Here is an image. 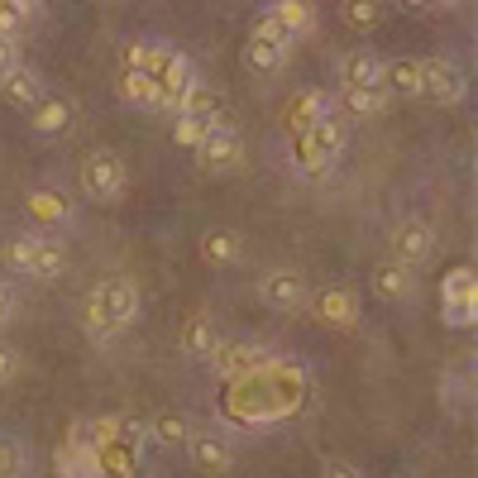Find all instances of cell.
<instances>
[{"label": "cell", "mask_w": 478, "mask_h": 478, "mask_svg": "<svg viewBox=\"0 0 478 478\" xmlns=\"http://www.w3.org/2000/svg\"><path fill=\"white\" fill-rule=\"evenodd\" d=\"M139 282L115 272V278H100L91 292H87V306H81V330H87L91 345H110L115 335H125L134 320H139Z\"/></svg>", "instance_id": "cell-1"}, {"label": "cell", "mask_w": 478, "mask_h": 478, "mask_svg": "<svg viewBox=\"0 0 478 478\" xmlns=\"http://www.w3.org/2000/svg\"><path fill=\"white\" fill-rule=\"evenodd\" d=\"M0 253H5V268H10V272L33 278V282H58L62 272H67V249L58 244L53 234H43V230L10 234Z\"/></svg>", "instance_id": "cell-2"}, {"label": "cell", "mask_w": 478, "mask_h": 478, "mask_svg": "<svg viewBox=\"0 0 478 478\" xmlns=\"http://www.w3.org/2000/svg\"><path fill=\"white\" fill-rule=\"evenodd\" d=\"M345 144H349V125L339 110H326L306 134H297V167L306 177H326L330 167L345 158Z\"/></svg>", "instance_id": "cell-3"}, {"label": "cell", "mask_w": 478, "mask_h": 478, "mask_svg": "<svg viewBox=\"0 0 478 478\" xmlns=\"http://www.w3.org/2000/svg\"><path fill=\"white\" fill-rule=\"evenodd\" d=\"M125 186H129L125 158H120L115 148H91L87 163H81V192H87V201H96V206H115V201L125 196Z\"/></svg>", "instance_id": "cell-4"}, {"label": "cell", "mask_w": 478, "mask_h": 478, "mask_svg": "<svg viewBox=\"0 0 478 478\" xmlns=\"http://www.w3.org/2000/svg\"><path fill=\"white\" fill-rule=\"evenodd\" d=\"M440 320H445L450 330H473V320H478V272L469 263H459L440 278Z\"/></svg>", "instance_id": "cell-5"}, {"label": "cell", "mask_w": 478, "mask_h": 478, "mask_svg": "<svg viewBox=\"0 0 478 478\" xmlns=\"http://www.w3.org/2000/svg\"><path fill=\"white\" fill-rule=\"evenodd\" d=\"M259 297H263L268 311L297 316L311 306V282H306V272H297V268H268L259 278Z\"/></svg>", "instance_id": "cell-6"}, {"label": "cell", "mask_w": 478, "mask_h": 478, "mask_svg": "<svg viewBox=\"0 0 478 478\" xmlns=\"http://www.w3.org/2000/svg\"><path fill=\"white\" fill-rule=\"evenodd\" d=\"M421 96L435 106H459L469 96V77L454 58H421Z\"/></svg>", "instance_id": "cell-7"}, {"label": "cell", "mask_w": 478, "mask_h": 478, "mask_svg": "<svg viewBox=\"0 0 478 478\" xmlns=\"http://www.w3.org/2000/svg\"><path fill=\"white\" fill-rule=\"evenodd\" d=\"M192 153L201 158L206 173H234V167H244V134H239L230 120H220V125H211V134Z\"/></svg>", "instance_id": "cell-8"}, {"label": "cell", "mask_w": 478, "mask_h": 478, "mask_svg": "<svg viewBox=\"0 0 478 478\" xmlns=\"http://www.w3.org/2000/svg\"><path fill=\"white\" fill-rule=\"evenodd\" d=\"M158 96H163V115H177L182 106H186V96H192L196 87H201V77H196V67H192V58L186 53H167V62L158 67Z\"/></svg>", "instance_id": "cell-9"}, {"label": "cell", "mask_w": 478, "mask_h": 478, "mask_svg": "<svg viewBox=\"0 0 478 478\" xmlns=\"http://www.w3.org/2000/svg\"><path fill=\"white\" fill-rule=\"evenodd\" d=\"M387 244H392V259L406 263V268H425L435 259V230L425 225V220H397L387 234Z\"/></svg>", "instance_id": "cell-10"}, {"label": "cell", "mask_w": 478, "mask_h": 478, "mask_svg": "<svg viewBox=\"0 0 478 478\" xmlns=\"http://www.w3.org/2000/svg\"><path fill=\"white\" fill-rule=\"evenodd\" d=\"M311 311L326 320L330 330H354L358 326V316H364V306H358V292L354 287H320V292H311Z\"/></svg>", "instance_id": "cell-11"}, {"label": "cell", "mask_w": 478, "mask_h": 478, "mask_svg": "<svg viewBox=\"0 0 478 478\" xmlns=\"http://www.w3.org/2000/svg\"><path fill=\"white\" fill-rule=\"evenodd\" d=\"M182 450L192 454V469L206 473V478H225L234 469V450L220 431H192V440H186Z\"/></svg>", "instance_id": "cell-12"}, {"label": "cell", "mask_w": 478, "mask_h": 478, "mask_svg": "<svg viewBox=\"0 0 478 478\" xmlns=\"http://www.w3.org/2000/svg\"><path fill=\"white\" fill-rule=\"evenodd\" d=\"M211 364H215V373H220V378L239 383V378H249V373L268 368L272 358H268L259 345H244V339H220V349L211 354Z\"/></svg>", "instance_id": "cell-13"}, {"label": "cell", "mask_w": 478, "mask_h": 478, "mask_svg": "<svg viewBox=\"0 0 478 478\" xmlns=\"http://www.w3.org/2000/svg\"><path fill=\"white\" fill-rule=\"evenodd\" d=\"M440 412L450 421H469L473 416V368H445L440 373Z\"/></svg>", "instance_id": "cell-14"}, {"label": "cell", "mask_w": 478, "mask_h": 478, "mask_svg": "<svg viewBox=\"0 0 478 478\" xmlns=\"http://www.w3.org/2000/svg\"><path fill=\"white\" fill-rule=\"evenodd\" d=\"M368 287H373V297H378V301H412L416 297V268L387 259V263L373 268Z\"/></svg>", "instance_id": "cell-15"}, {"label": "cell", "mask_w": 478, "mask_h": 478, "mask_svg": "<svg viewBox=\"0 0 478 478\" xmlns=\"http://www.w3.org/2000/svg\"><path fill=\"white\" fill-rule=\"evenodd\" d=\"M220 339H225L220 320H215L211 311H196V316L182 326V354H186V358H201V364H211V354L220 349Z\"/></svg>", "instance_id": "cell-16"}, {"label": "cell", "mask_w": 478, "mask_h": 478, "mask_svg": "<svg viewBox=\"0 0 478 478\" xmlns=\"http://www.w3.org/2000/svg\"><path fill=\"white\" fill-rule=\"evenodd\" d=\"M24 211L39 230H62L67 220H72V201H67L62 192H53V186H33V192L24 196Z\"/></svg>", "instance_id": "cell-17"}, {"label": "cell", "mask_w": 478, "mask_h": 478, "mask_svg": "<svg viewBox=\"0 0 478 478\" xmlns=\"http://www.w3.org/2000/svg\"><path fill=\"white\" fill-rule=\"evenodd\" d=\"M0 91H5V100L10 106H20V110H33L39 100L48 96V81L39 77V67H29V62H20L10 77H0Z\"/></svg>", "instance_id": "cell-18"}, {"label": "cell", "mask_w": 478, "mask_h": 478, "mask_svg": "<svg viewBox=\"0 0 478 478\" xmlns=\"http://www.w3.org/2000/svg\"><path fill=\"white\" fill-rule=\"evenodd\" d=\"M268 14L292 33V39H311L316 33V5L311 0H268Z\"/></svg>", "instance_id": "cell-19"}, {"label": "cell", "mask_w": 478, "mask_h": 478, "mask_svg": "<svg viewBox=\"0 0 478 478\" xmlns=\"http://www.w3.org/2000/svg\"><path fill=\"white\" fill-rule=\"evenodd\" d=\"M326 110H335L326 91H297L292 100H287V134H292V139H297V134H306Z\"/></svg>", "instance_id": "cell-20"}, {"label": "cell", "mask_w": 478, "mask_h": 478, "mask_svg": "<svg viewBox=\"0 0 478 478\" xmlns=\"http://www.w3.org/2000/svg\"><path fill=\"white\" fill-rule=\"evenodd\" d=\"M201 259H206L211 268H239V259H244V234L239 230H206V239H201Z\"/></svg>", "instance_id": "cell-21"}, {"label": "cell", "mask_w": 478, "mask_h": 478, "mask_svg": "<svg viewBox=\"0 0 478 478\" xmlns=\"http://www.w3.org/2000/svg\"><path fill=\"white\" fill-rule=\"evenodd\" d=\"M120 96H125V106L144 110V115H163V96H158V81H153L148 72H129L120 77Z\"/></svg>", "instance_id": "cell-22"}, {"label": "cell", "mask_w": 478, "mask_h": 478, "mask_svg": "<svg viewBox=\"0 0 478 478\" xmlns=\"http://www.w3.org/2000/svg\"><path fill=\"white\" fill-rule=\"evenodd\" d=\"M144 435H148V445H158V450H182L186 440H192V421L182 412H163L144 425Z\"/></svg>", "instance_id": "cell-23"}, {"label": "cell", "mask_w": 478, "mask_h": 478, "mask_svg": "<svg viewBox=\"0 0 478 478\" xmlns=\"http://www.w3.org/2000/svg\"><path fill=\"white\" fill-rule=\"evenodd\" d=\"M339 77H345V87H383V58L373 48H354L339 62Z\"/></svg>", "instance_id": "cell-24"}, {"label": "cell", "mask_w": 478, "mask_h": 478, "mask_svg": "<svg viewBox=\"0 0 478 478\" xmlns=\"http://www.w3.org/2000/svg\"><path fill=\"white\" fill-rule=\"evenodd\" d=\"M167 53H173V43H163V39H129L125 43V67L129 72L158 77V67L167 62Z\"/></svg>", "instance_id": "cell-25"}, {"label": "cell", "mask_w": 478, "mask_h": 478, "mask_svg": "<svg viewBox=\"0 0 478 478\" xmlns=\"http://www.w3.org/2000/svg\"><path fill=\"white\" fill-rule=\"evenodd\" d=\"M383 91L387 96H421V58L383 62Z\"/></svg>", "instance_id": "cell-26"}, {"label": "cell", "mask_w": 478, "mask_h": 478, "mask_svg": "<svg viewBox=\"0 0 478 478\" xmlns=\"http://www.w3.org/2000/svg\"><path fill=\"white\" fill-rule=\"evenodd\" d=\"M287 58H292V48H282V43H263V39H249L244 43V67H249V72H259V77L282 72Z\"/></svg>", "instance_id": "cell-27"}, {"label": "cell", "mask_w": 478, "mask_h": 478, "mask_svg": "<svg viewBox=\"0 0 478 478\" xmlns=\"http://www.w3.org/2000/svg\"><path fill=\"white\" fill-rule=\"evenodd\" d=\"M339 106H345L349 120H378L387 110V91L383 87H345Z\"/></svg>", "instance_id": "cell-28"}, {"label": "cell", "mask_w": 478, "mask_h": 478, "mask_svg": "<svg viewBox=\"0 0 478 478\" xmlns=\"http://www.w3.org/2000/svg\"><path fill=\"white\" fill-rule=\"evenodd\" d=\"M67 125H72V100L43 96L39 106H33V134H62Z\"/></svg>", "instance_id": "cell-29"}, {"label": "cell", "mask_w": 478, "mask_h": 478, "mask_svg": "<svg viewBox=\"0 0 478 478\" xmlns=\"http://www.w3.org/2000/svg\"><path fill=\"white\" fill-rule=\"evenodd\" d=\"M339 20L354 33H373L383 24V0H339Z\"/></svg>", "instance_id": "cell-30"}, {"label": "cell", "mask_w": 478, "mask_h": 478, "mask_svg": "<svg viewBox=\"0 0 478 478\" xmlns=\"http://www.w3.org/2000/svg\"><path fill=\"white\" fill-rule=\"evenodd\" d=\"M211 125H220L215 115H201V110H177V115H173V139H177L182 148H196V144L211 134Z\"/></svg>", "instance_id": "cell-31"}, {"label": "cell", "mask_w": 478, "mask_h": 478, "mask_svg": "<svg viewBox=\"0 0 478 478\" xmlns=\"http://www.w3.org/2000/svg\"><path fill=\"white\" fill-rule=\"evenodd\" d=\"M24 473H29V450H24V440L0 431V478H24Z\"/></svg>", "instance_id": "cell-32"}, {"label": "cell", "mask_w": 478, "mask_h": 478, "mask_svg": "<svg viewBox=\"0 0 478 478\" xmlns=\"http://www.w3.org/2000/svg\"><path fill=\"white\" fill-rule=\"evenodd\" d=\"M249 39H263V43H282V48H297V39H292V33H287L278 20H272V14L263 10L259 14V20H253V29H249Z\"/></svg>", "instance_id": "cell-33"}, {"label": "cell", "mask_w": 478, "mask_h": 478, "mask_svg": "<svg viewBox=\"0 0 478 478\" xmlns=\"http://www.w3.org/2000/svg\"><path fill=\"white\" fill-rule=\"evenodd\" d=\"M20 368H24V358L14 345H0V387H10L14 378H20Z\"/></svg>", "instance_id": "cell-34"}, {"label": "cell", "mask_w": 478, "mask_h": 478, "mask_svg": "<svg viewBox=\"0 0 478 478\" xmlns=\"http://www.w3.org/2000/svg\"><path fill=\"white\" fill-rule=\"evenodd\" d=\"M14 316H20V292H14V282L0 278V330H5Z\"/></svg>", "instance_id": "cell-35"}, {"label": "cell", "mask_w": 478, "mask_h": 478, "mask_svg": "<svg viewBox=\"0 0 478 478\" xmlns=\"http://www.w3.org/2000/svg\"><path fill=\"white\" fill-rule=\"evenodd\" d=\"M20 62H24V53H20V39H5V33H0V77H10Z\"/></svg>", "instance_id": "cell-36"}, {"label": "cell", "mask_w": 478, "mask_h": 478, "mask_svg": "<svg viewBox=\"0 0 478 478\" xmlns=\"http://www.w3.org/2000/svg\"><path fill=\"white\" fill-rule=\"evenodd\" d=\"M24 14L20 10H14V5H5V0H0V33H5V39H20V33H24Z\"/></svg>", "instance_id": "cell-37"}, {"label": "cell", "mask_w": 478, "mask_h": 478, "mask_svg": "<svg viewBox=\"0 0 478 478\" xmlns=\"http://www.w3.org/2000/svg\"><path fill=\"white\" fill-rule=\"evenodd\" d=\"M320 478H364V469L354 464V459H326V469H320Z\"/></svg>", "instance_id": "cell-38"}, {"label": "cell", "mask_w": 478, "mask_h": 478, "mask_svg": "<svg viewBox=\"0 0 478 478\" xmlns=\"http://www.w3.org/2000/svg\"><path fill=\"white\" fill-rule=\"evenodd\" d=\"M5 5H14L24 20H33V14H39V0H5Z\"/></svg>", "instance_id": "cell-39"}, {"label": "cell", "mask_w": 478, "mask_h": 478, "mask_svg": "<svg viewBox=\"0 0 478 478\" xmlns=\"http://www.w3.org/2000/svg\"><path fill=\"white\" fill-rule=\"evenodd\" d=\"M431 5H440V10H454V5H459V0H431Z\"/></svg>", "instance_id": "cell-40"}, {"label": "cell", "mask_w": 478, "mask_h": 478, "mask_svg": "<svg viewBox=\"0 0 478 478\" xmlns=\"http://www.w3.org/2000/svg\"><path fill=\"white\" fill-rule=\"evenodd\" d=\"M43 478H67V473H62V469H58V464H53V469H48V473H43Z\"/></svg>", "instance_id": "cell-41"}]
</instances>
